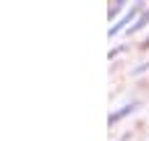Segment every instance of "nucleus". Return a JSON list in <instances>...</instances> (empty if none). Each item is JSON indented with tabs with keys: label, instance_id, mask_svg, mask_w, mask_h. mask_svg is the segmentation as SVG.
<instances>
[{
	"label": "nucleus",
	"instance_id": "obj_1",
	"mask_svg": "<svg viewBox=\"0 0 149 141\" xmlns=\"http://www.w3.org/2000/svg\"><path fill=\"white\" fill-rule=\"evenodd\" d=\"M139 10H144V5H134V8L123 16V18H118V24H115V26H110V37H115L120 29H126V24H131V21H134V16H136Z\"/></svg>",
	"mask_w": 149,
	"mask_h": 141
},
{
	"label": "nucleus",
	"instance_id": "obj_4",
	"mask_svg": "<svg viewBox=\"0 0 149 141\" xmlns=\"http://www.w3.org/2000/svg\"><path fill=\"white\" fill-rule=\"evenodd\" d=\"M120 8H123V3H115V5H113V8L107 10V16H110V18H115V16L120 13Z\"/></svg>",
	"mask_w": 149,
	"mask_h": 141
},
{
	"label": "nucleus",
	"instance_id": "obj_3",
	"mask_svg": "<svg viewBox=\"0 0 149 141\" xmlns=\"http://www.w3.org/2000/svg\"><path fill=\"white\" fill-rule=\"evenodd\" d=\"M147 24H149V8L144 10V13H141V18H139L136 24H131V34H134V31H139V29H144Z\"/></svg>",
	"mask_w": 149,
	"mask_h": 141
},
{
	"label": "nucleus",
	"instance_id": "obj_2",
	"mask_svg": "<svg viewBox=\"0 0 149 141\" xmlns=\"http://www.w3.org/2000/svg\"><path fill=\"white\" fill-rule=\"evenodd\" d=\"M136 107H139V102H131V105H126L123 110H118V113H113V115H110V126H115V123H118L120 118H126V115H131V113H134Z\"/></svg>",
	"mask_w": 149,
	"mask_h": 141
}]
</instances>
